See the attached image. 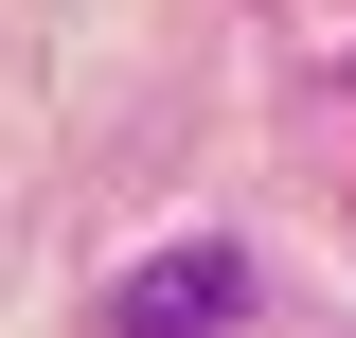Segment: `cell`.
Returning <instances> with one entry per match:
<instances>
[{
    "instance_id": "obj_1",
    "label": "cell",
    "mask_w": 356,
    "mask_h": 338,
    "mask_svg": "<svg viewBox=\"0 0 356 338\" xmlns=\"http://www.w3.org/2000/svg\"><path fill=\"white\" fill-rule=\"evenodd\" d=\"M232 321H250V250H214V232L161 250L125 303H107V338H232Z\"/></svg>"
}]
</instances>
